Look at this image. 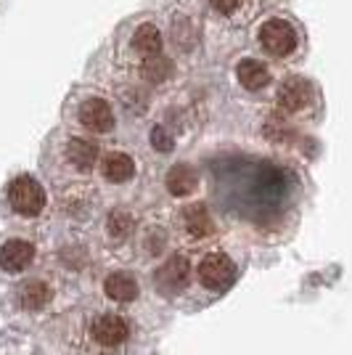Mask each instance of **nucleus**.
Returning a JSON list of instances; mask_svg holds the SVG:
<instances>
[{
    "instance_id": "obj_2",
    "label": "nucleus",
    "mask_w": 352,
    "mask_h": 355,
    "mask_svg": "<svg viewBox=\"0 0 352 355\" xmlns=\"http://www.w3.org/2000/svg\"><path fill=\"white\" fill-rule=\"evenodd\" d=\"M8 205L21 218H40L45 209V189L32 175H19L8 183Z\"/></svg>"
},
{
    "instance_id": "obj_8",
    "label": "nucleus",
    "mask_w": 352,
    "mask_h": 355,
    "mask_svg": "<svg viewBox=\"0 0 352 355\" xmlns=\"http://www.w3.org/2000/svg\"><path fill=\"white\" fill-rule=\"evenodd\" d=\"M35 263V244L27 239H8L0 244V270L21 273Z\"/></svg>"
},
{
    "instance_id": "obj_24",
    "label": "nucleus",
    "mask_w": 352,
    "mask_h": 355,
    "mask_svg": "<svg viewBox=\"0 0 352 355\" xmlns=\"http://www.w3.org/2000/svg\"><path fill=\"white\" fill-rule=\"evenodd\" d=\"M164 247H167V234L161 231V228H157V231H148L146 236H143V252L146 254H161L164 252Z\"/></svg>"
},
{
    "instance_id": "obj_11",
    "label": "nucleus",
    "mask_w": 352,
    "mask_h": 355,
    "mask_svg": "<svg viewBox=\"0 0 352 355\" xmlns=\"http://www.w3.org/2000/svg\"><path fill=\"white\" fill-rule=\"evenodd\" d=\"M180 225L196 241L209 239L215 234V223H212V215L206 212L204 205H188V207L180 209Z\"/></svg>"
},
{
    "instance_id": "obj_9",
    "label": "nucleus",
    "mask_w": 352,
    "mask_h": 355,
    "mask_svg": "<svg viewBox=\"0 0 352 355\" xmlns=\"http://www.w3.org/2000/svg\"><path fill=\"white\" fill-rule=\"evenodd\" d=\"M209 11L218 16L225 24H249L254 14L260 11L263 0H206Z\"/></svg>"
},
{
    "instance_id": "obj_5",
    "label": "nucleus",
    "mask_w": 352,
    "mask_h": 355,
    "mask_svg": "<svg viewBox=\"0 0 352 355\" xmlns=\"http://www.w3.org/2000/svg\"><path fill=\"white\" fill-rule=\"evenodd\" d=\"M191 282V263H188V257L186 254H170L159 268H157V273H154V286L159 289L164 297H175L180 295L186 286Z\"/></svg>"
},
{
    "instance_id": "obj_23",
    "label": "nucleus",
    "mask_w": 352,
    "mask_h": 355,
    "mask_svg": "<svg viewBox=\"0 0 352 355\" xmlns=\"http://www.w3.org/2000/svg\"><path fill=\"white\" fill-rule=\"evenodd\" d=\"M151 146L161 151V154H170L173 148H175V138L170 135V130L164 128V125H157L154 130H151Z\"/></svg>"
},
{
    "instance_id": "obj_18",
    "label": "nucleus",
    "mask_w": 352,
    "mask_h": 355,
    "mask_svg": "<svg viewBox=\"0 0 352 355\" xmlns=\"http://www.w3.org/2000/svg\"><path fill=\"white\" fill-rule=\"evenodd\" d=\"M130 234H132L130 212H125V209L109 212V218H106V239H109L112 244H122Z\"/></svg>"
},
{
    "instance_id": "obj_7",
    "label": "nucleus",
    "mask_w": 352,
    "mask_h": 355,
    "mask_svg": "<svg viewBox=\"0 0 352 355\" xmlns=\"http://www.w3.org/2000/svg\"><path fill=\"white\" fill-rule=\"evenodd\" d=\"M77 122L88 130V133L103 135V133H112L114 125H117V114L112 104L101 98V96H88L77 104Z\"/></svg>"
},
{
    "instance_id": "obj_22",
    "label": "nucleus",
    "mask_w": 352,
    "mask_h": 355,
    "mask_svg": "<svg viewBox=\"0 0 352 355\" xmlns=\"http://www.w3.org/2000/svg\"><path fill=\"white\" fill-rule=\"evenodd\" d=\"M265 138L267 141H276V144H289L294 138L292 128H289V122L281 117H270L265 122Z\"/></svg>"
},
{
    "instance_id": "obj_21",
    "label": "nucleus",
    "mask_w": 352,
    "mask_h": 355,
    "mask_svg": "<svg viewBox=\"0 0 352 355\" xmlns=\"http://www.w3.org/2000/svg\"><path fill=\"white\" fill-rule=\"evenodd\" d=\"M88 191L90 189H69V191L64 193V209H67L69 215L85 218V215L90 212V207H93Z\"/></svg>"
},
{
    "instance_id": "obj_4",
    "label": "nucleus",
    "mask_w": 352,
    "mask_h": 355,
    "mask_svg": "<svg viewBox=\"0 0 352 355\" xmlns=\"http://www.w3.org/2000/svg\"><path fill=\"white\" fill-rule=\"evenodd\" d=\"M196 279L209 292H225L236 282V263L225 252H206L196 266Z\"/></svg>"
},
{
    "instance_id": "obj_12",
    "label": "nucleus",
    "mask_w": 352,
    "mask_h": 355,
    "mask_svg": "<svg viewBox=\"0 0 352 355\" xmlns=\"http://www.w3.org/2000/svg\"><path fill=\"white\" fill-rule=\"evenodd\" d=\"M270 67L260 59H241L236 64V80H238V85L247 90H263L270 85Z\"/></svg>"
},
{
    "instance_id": "obj_15",
    "label": "nucleus",
    "mask_w": 352,
    "mask_h": 355,
    "mask_svg": "<svg viewBox=\"0 0 352 355\" xmlns=\"http://www.w3.org/2000/svg\"><path fill=\"white\" fill-rule=\"evenodd\" d=\"M164 186L173 196H191L199 189V173L191 164H173L164 178Z\"/></svg>"
},
{
    "instance_id": "obj_20",
    "label": "nucleus",
    "mask_w": 352,
    "mask_h": 355,
    "mask_svg": "<svg viewBox=\"0 0 352 355\" xmlns=\"http://www.w3.org/2000/svg\"><path fill=\"white\" fill-rule=\"evenodd\" d=\"M173 40L180 51H188L196 45L199 40V32H196V24H193V19L188 16H175L173 19Z\"/></svg>"
},
{
    "instance_id": "obj_16",
    "label": "nucleus",
    "mask_w": 352,
    "mask_h": 355,
    "mask_svg": "<svg viewBox=\"0 0 352 355\" xmlns=\"http://www.w3.org/2000/svg\"><path fill=\"white\" fill-rule=\"evenodd\" d=\"M101 175L109 183H127L135 175V162H132L130 154H125V151H112V154L103 157Z\"/></svg>"
},
{
    "instance_id": "obj_13",
    "label": "nucleus",
    "mask_w": 352,
    "mask_h": 355,
    "mask_svg": "<svg viewBox=\"0 0 352 355\" xmlns=\"http://www.w3.org/2000/svg\"><path fill=\"white\" fill-rule=\"evenodd\" d=\"M103 292H106L109 300H114V302H132V300H138V295H141V284L127 270H114V273L106 276Z\"/></svg>"
},
{
    "instance_id": "obj_19",
    "label": "nucleus",
    "mask_w": 352,
    "mask_h": 355,
    "mask_svg": "<svg viewBox=\"0 0 352 355\" xmlns=\"http://www.w3.org/2000/svg\"><path fill=\"white\" fill-rule=\"evenodd\" d=\"M141 77L151 83V85H161L173 77V61L164 56H154V59H143L141 64Z\"/></svg>"
},
{
    "instance_id": "obj_17",
    "label": "nucleus",
    "mask_w": 352,
    "mask_h": 355,
    "mask_svg": "<svg viewBox=\"0 0 352 355\" xmlns=\"http://www.w3.org/2000/svg\"><path fill=\"white\" fill-rule=\"evenodd\" d=\"M51 300H53V289H51V284L43 282V279L27 282L19 289V302H21L24 311H43Z\"/></svg>"
},
{
    "instance_id": "obj_3",
    "label": "nucleus",
    "mask_w": 352,
    "mask_h": 355,
    "mask_svg": "<svg viewBox=\"0 0 352 355\" xmlns=\"http://www.w3.org/2000/svg\"><path fill=\"white\" fill-rule=\"evenodd\" d=\"M276 104H279L283 114H292V117L308 114L313 104H315V88H313L310 80L299 77V74H292L276 90Z\"/></svg>"
},
{
    "instance_id": "obj_6",
    "label": "nucleus",
    "mask_w": 352,
    "mask_h": 355,
    "mask_svg": "<svg viewBox=\"0 0 352 355\" xmlns=\"http://www.w3.org/2000/svg\"><path fill=\"white\" fill-rule=\"evenodd\" d=\"M130 337V324L117 313H101L90 321V340L101 350H117Z\"/></svg>"
},
{
    "instance_id": "obj_10",
    "label": "nucleus",
    "mask_w": 352,
    "mask_h": 355,
    "mask_svg": "<svg viewBox=\"0 0 352 355\" xmlns=\"http://www.w3.org/2000/svg\"><path fill=\"white\" fill-rule=\"evenodd\" d=\"M64 159H67V164H72L74 170L88 173L98 162V144L85 138V135H74L64 144Z\"/></svg>"
},
{
    "instance_id": "obj_14",
    "label": "nucleus",
    "mask_w": 352,
    "mask_h": 355,
    "mask_svg": "<svg viewBox=\"0 0 352 355\" xmlns=\"http://www.w3.org/2000/svg\"><path fill=\"white\" fill-rule=\"evenodd\" d=\"M161 30L154 24V21H143L138 30L132 32V51L141 56V59H154V56H161Z\"/></svg>"
},
{
    "instance_id": "obj_1",
    "label": "nucleus",
    "mask_w": 352,
    "mask_h": 355,
    "mask_svg": "<svg viewBox=\"0 0 352 355\" xmlns=\"http://www.w3.org/2000/svg\"><path fill=\"white\" fill-rule=\"evenodd\" d=\"M257 43L270 59H294L302 48V32L286 16H270L257 30Z\"/></svg>"
}]
</instances>
